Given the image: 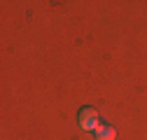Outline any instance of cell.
Segmentation results:
<instances>
[{"mask_svg":"<svg viewBox=\"0 0 147 140\" xmlns=\"http://www.w3.org/2000/svg\"><path fill=\"white\" fill-rule=\"evenodd\" d=\"M77 121H80V129L84 133H96V129L100 126V114L94 108H82L77 114Z\"/></svg>","mask_w":147,"mask_h":140,"instance_id":"obj_1","label":"cell"},{"mask_svg":"<svg viewBox=\"0 0 147 140\" xmlns=\"http://www.w3.org/2000/svg\"><path fill=\"white\" fill-rule=\"evenodd\" d=\"M117 138V129L112 124H100L96 129V140H115Z\"/></svg>","mask_w":147,"mask_h":140,"instance_id":"obj_2","label":"cell"}]
</instances>
